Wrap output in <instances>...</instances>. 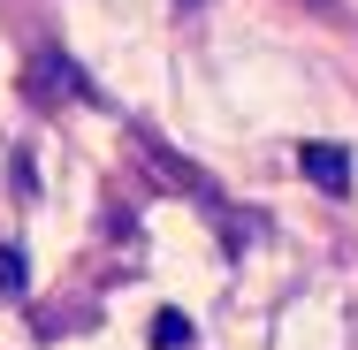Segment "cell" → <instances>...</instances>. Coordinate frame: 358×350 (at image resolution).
Wrapping results in <instances>:
<instances>
[{
	"mask_svg": "<svg viewBox=\"0 0 358 350\" xmlns=\"http://www.w3.org/2000/svg\"><path fill=\"white\" fill-rule=\"evenodd\" d=\"M297 160H305V175H313L320 191H351V160H343L336 145H305Z\"/></svg>",
	"mask_w": 358,
	"mask_h": 350,
	"instance_id": "obj_1",
	"label": "cell"
},
{
	"mask_svg": "<svg viewBox=\"0 0 358 350\" xmlns=\"http://www.w3.org/2000/svg\"><path fill=\"white\" fill-rule=\"evenodd\" d=\"M38 92H46V99H76L84 84H76V69L62 54H46V61H31V99H38Z\"/></svg>",
	"mask_w": 358,
	"mask_h": 350,
	"instance_id": "obj_2",
	"label": "cell"
},
{
	"mask_svg": "<svg viewBox=\"0 0 358 350\" xmlns=\"http://www.w3.org/2000/svg\"><path fill=\"white\" fill-rule=\"evenodd\" d=\"M152 350H191V320L183 312H152Z\"/></svg>",
	"mask_w": 358,
	"mask_h": 350,
	"instance_id": "obj_3",
	"label": "cell"
},
{
	"mask_svg": "<svg viewBox=\"0 0 358 350\" xmlns=\"http://www.w3.org/2000/svg\"><path fill=\"white\" fill-rule=\"evenodd\" d=\"M0 289H8V297L23 289V251H15V244H0Z\"/></svg>",
	"mask_w": 358,
	"mask_h": 350,
	"instance_id": "obj_4",
	"label": "cell"
},
{
	"mask_svg": "<svg viewBox=\"0 0 358 350\" xmlns=\"http://www.w3.org/2000/svg\"><path fill=\"white\" fill-rule=\"evenodd\" d=\"M191 8H199V0H191Z\"/></svg>",
	"mask_w": 358,
	"mask_h": 350,
	"instance_id": "obj_5",
	"label": "cell"
}]
</instances>
